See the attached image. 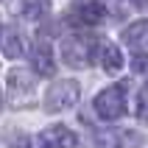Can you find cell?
Segmentation results:
<instances>
[{
    "label": "cell",
    "instance_id": "1",
    "mask_svg": "<svg viewBox=\"0 0 148 148\" xmlns=\"http://www.w3.org/2000/svg\"><path fill=\"white\" fill-rule=\"evenodd\" d=\"M98 48H101L98 36L70 34V36H64V42H62V59H64V64L81 70V67H90V62L95 59Z\"/></svg>",
    "mask_w": 148,
    "mask_h": 148
},
{
    "label": "cell",
    "instance_id": "2",
    "mask_svg": "<svg viewBox=\"0 0 148 148\" xmlns=\"http://www.w3.org/2000/svg\"><path fill=\"white\" fill-rule=\"evenodd\" d=\"M78 95H81V87L73 78H62V81H53L45 92V109L59 115V112H67L78 103Z\"/></svg>",
    "mask_w": 148,
    "mask_h": 148
},
{
    "label": "cell",
    "instance_id": "3",
    "mask_svg": "<svg viewBox=\"0 0 148 148\" xmlns=\"http://www.w3.org/2000/svg\"><path fill=\"white\" fill-rule=\"evenodd\" d=\"M92 109L101 120H117V117L126 115V90L123 84L120 87H106L101 90L92 101Z\"/></svg>",
    "mask_w": 148,
    "mask_h": 148
},
{
    "label": "cell",
    "instance_id": "4",
    "mask_svg": "<svg viewBox=\"0 0 148 148\" xmlns=\"http://www.w3.org/2000/svg\"><path fill=\"white\" fill-rule=\"evenodd\" d=\"M8 81V95H11V106H25L23 101L31 98L34 87H36V78H34L28 70H11L6 75Z\"/></svg>",
    "mask_w": 148,
    "mask_h": 148
},
{
    "label": "cell",
    "instance_id": "5",
    "mask_svg": "<svg viewBox=\"0 0 148 148\" xmlns=\"http://www.w3.org/2000/svg\"><path fill=\"white\" fill-rule=\"evenodd\" d=\"M39 148H75L78 137H75L73 129H67L64 123H53L48 129H42L39 137H36Z\"/></svg>",
    "mask_w": 148,
    "mask_h": 148
},
{
    "label": "cell",
    "instance_id": "6",
    "mask_svg": "<svg viewBox=\"0 0 148 148\" xmlns=\"http://www.w3.org/2000/svg\"><path fill=\"white\" fill-rule=\"evenodd\" d=\"M70 17L78 25H98L106 20V8L98 0H75L73 8H70Z\"/></svg>",
    "mask_w": 148,
    "mask_h": 148
},
{
    "label": "cell",
    "instance_id": "7",
    "mask_svg": "<svg viewBox=\"0 0 148 148\" xmlns=\"http://www.w3.org/2000/svg\"><path fill=\"white\" fill-rule=\"evenodd\" d=\"M0 50L8 59H23L25 56V42H23V36H20V31H17L14 25L0 28Z\"/></svg>",
    "mask_w": 148,
    "mask_h": 148
},
{
    "label": "cell",
    "instance_id": "8",
    "mask_svg": "<svg viewBox=\"0 0 148 148\" xmlns=\"http://www.w3.org/2000/svg\"><path fill=\"white\" fill-rule=\"evenodd\" d=\"M101 64H103V70H106L109 75H117L120 70H123V53H120V48H117L115 42H101Z\"/></svg>",
    "mask_w": 148,
    "mask_h": 148
},
{
    "label": "cell",
    "instance_id": "9",
    "mask_svg": "<svg viewBox=\"0 0 148 148\" xmlns=\"http://www.w3.org/2000/svg\"><path fill=\"white\" fill-rule=\"evenodd\" d=\"M123 42L129 45V48H134V50L148 48V20H137V23H132L123 31Z\"/></svg>",
    "mask_w": 148,
    "mask_h": 148
},
{
    "label": "cell",
    "instance_id": "10",
    "mask_svg": "<svg viewBox=\"0 0 148 148\" xmlns=\"http://www.w3.org/2000/svg\"><path fill=\"white\" fill-rule=\"evenodd\" d=\"M31 62H34V70H36L39 75H50L53 73V53H50L48 42H36V45H34Z\"/></svg>",
    "mask_w": 148,
    "mask_h": 148
},
{
    "label": "cell",
    "instance_id": "11",
    "mask_svg": "<svg viewBox=\"0 0 148 148\" xmlns=\"http://www.w3.org/2000/svg\"><path fill=\"white\" fill-rule=\"evenodd\" d=\"M20 14L25 17V20H39V17L48 14V3L45 0H20Z\"/></svg>",
    "mask_w": 148,
    "mask_h": 148
},
{
    "label": "cell",
    "instance_id": "12",
    "mask_svg": "<svg viewBox=\"0 0 148 148\" xmlns=\"http://www.w3.org/2000/svg\"><path fill=\"white\" fill-rule=\"evenodd\" d=\"M143 143H145V137L140 132H120L117 134V145L120 148H140Z\"/></svg>",
    "mask_w": 148,
    "mask_h": 148
},
{
    "label": "cell",
    "instance_id": "13",
    "mask_svg": "<svg viewBox=\"0 0 148 148\" xmlns=\"http://www.w3.org/2000/svg\"><path fill=\"white\" fill-rule=\"evenodd\" d=\"M132 67L137 70V73H145L148 75V53H137L134 62H132Z\"/></svg>",
    "mask_w": 148,
    "mask_h": 148
},
{
    "label": "cell",
    "instance_id": "14",
    "mask_svg": "<svg viewBox=\"0 0 148 148\" xmlns=\"http://www.w3.org/2000/svg\"><path fill=\"white\" fill-rule=\"evenodd\" d=\"M134 3H137V6H140V3H148V0H134Z\"/></svg>",
    "mask_w": 148,
    "mask_h": 148
},
{
    "label": "cell",
    "instance_id": "15",
    "mask_svg": "<svg viewBox=\"0 0 148 148\" xmlns=\"http://www.w3.org/2000/svg\"><path fill=\"white\" fill-rule=\"evenodd\" d=\"M0 103H3V95H0Z\"/></svg>",
    "mask_w": 148,
    "mask_h": 148
}]
</instances>
